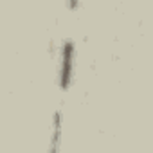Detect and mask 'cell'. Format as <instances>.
Segmentation results:
<instances>
[{"instance_id": "6da1fadb", "label": "cell", "mask_w": 153, "mask_h": 153, "mask_svg": "<svg viewBox=\"0 0 153 153\" xmlns=\"http://www.w3.org/2000/svg\"><path fill=\"white\" fill-rule=\"evenodd\" d=\"M76 70V43L72 40H65L59 47V61H58V85L65 92L74 83Z\"/></svg>"}, {"instance_id": "7a4b0ae2", "label": "cell", "mask_w": 153, "mask_h": 153, "mask_svg": "<svg viewBox=\"0 0 153 153\" xmlns=\"http://www.w3.org/2000/svg\"><path fill=\"white\" fill-rule=\"evenodd\" d=\"M63 142V114L61 110H56L51 121V135H49V146L47 153H59Z\"/></svg>"}]
</instances>
